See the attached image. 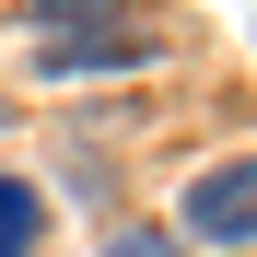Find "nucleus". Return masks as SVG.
<instances>
[{"label": "nucleus", "instance_id": "2", "mask_svg": "<svg viewBox=\"0 0 257 257\" xmlns=\"http://www.w3.org/2000/svg\"><path fill=\"white\" fill-rule=\"evenodd\" d=\"M187 234L199 245H245L257 234V164H210V176L187 187Z\"/></svg>", "mask_w": 257, "mask_h": 257}, {"label": "nucleus", "instance_id": "3", "mask_svg": "<svg viewBox=\"0 0 257 257\" xmlns=\"http://www.w3.org/2000/svg\"><path fill=\"white\" fill-rule=\"evenodd\" d=\"M35 234H47V199L0 176V257H35Z\"/></svg>", "mask_w": 257, "mask_h": 257}, {"label": "nucleus", "instance_id": "4", "mask_svg": "<svg viewBox=\"0 0 257 257\" xmlns=\"http://www.w3.org/2000/svg\"><path fill=\"white\" fill-rule=\"evenodd\" d=\"M105 257H176V234H117Z\"/></svg>", "mask_w": 257, "mask_h": 257}, {"label": "nucleus", "instance_id": "1", "mask_svg": "<svg viewBox=\"0 0 257 257\" xmlns=\"http://www.w3.org/2000/svg\"><path fill=\"white\" fill-rule=\"evenodd\" d=\"M94 12H105V0H70V12H59V35L35 47V70H47V82H70V70H128V59H152V35H141V24H94Z\"/></svg>", "mask_w": 257, "mask_h": 257}]
</instances>
